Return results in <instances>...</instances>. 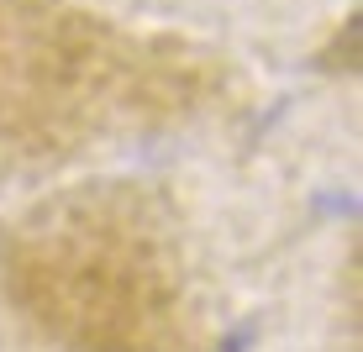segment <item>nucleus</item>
<instances>
[{"label": "nucleus", "instance_id": "obj_1", "mask_svg": "<svg viewBox=\"0 0 363 352\" xmlns=\"http://www.w3.org/2000/svg\"><path fill=\"white\" fill-rule=\"evenodd\" d=\"M6 253L16 305L74 352H179V295L137 210H43Z\"/></svg>", "mask_w": 363, "mask_h": 352}, {"label": "nucleus", "instance_id": "obj_2", "mask_svg": "<svg viewBox=\"0 0 363 352\" xmlns=\"http://www.w3.org/2000/svg\"><path fill=\"white\" fill-rule=\"evenodd\" d=\"M116 53L95 21L58 0H6L0 6V127L6 137L53 142L74 106L111 79Z\"/></svg>", "mask_w": 363, "mask_h": 352}]
</instances>
